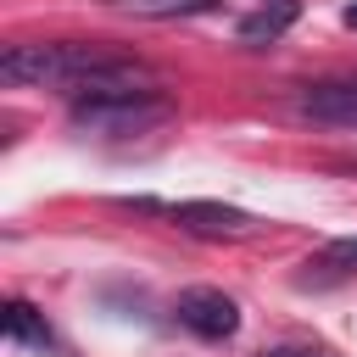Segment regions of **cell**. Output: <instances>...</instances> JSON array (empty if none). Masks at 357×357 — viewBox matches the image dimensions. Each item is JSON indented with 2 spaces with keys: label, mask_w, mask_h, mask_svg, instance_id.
Listing matches in <instances>:
<instances>
[{
  "label": "cell",
  "mask_w": 357,
  "mask_h": 357,
  "mask_svg": "<svg viewBox=\"0 0 357 357\" xmlns=\"http://www.w3.org/2000/svg\"><path fill=\"white\" fill-rule=\"evenodd\" d=\"M106 56L112 50H100V45H11L0 56V78L17 84V89L22 84H45V89L73 95Z\"/></svg>",
  "instance_id": "cell-1"
},
{
  "label": "cell",
  "mask_w": 357,
  "mask_h": 357,
  "mask_svg": "<svg viewBox=\"0 0 357 357\" xmlns=\"http://www.w3.org/2000/svg\"><path fill=\"white\" fill-rule=\"evenodd\" d=\"M173 117V100L156 95H112V100H73V128L84 134H145Z\"/></svg>",
  "instance_id": "cell-2"
},
{
  "label": "cell",
  "mask_w": 357,
  "mask_h": 357,
  "mask_svg": "<svg viewBox=\"0 0 357 357\" xmlns=\"http://www.w3.org/2000/svg\"><path fill=\"white\" fill-rule=\"evenodd\" d=\"M284 112L296 123H318V128H357V78L301 84L284 95Z\"/></svg>",
  "instance_id": "cell-3"
},
{
  "label": "cell",
  "mask_w": 357,
  "mask_h": 357,
  "mask_svg": "<svg viewBox=\"0 0 357 357\" xmlns=\"http://www.w3.org/2000/svg\"><path fill=\"white\" fill-rule=\"evenodd\" d=\"M173 312H178V324H184L190 335H201V340H229V335L240 329V307H234L223 290H212V284L184 290V296L173 301Z\"/></svg>",
  "instance_id": "cell-4"
},
{
  "label": "cell",
  "mask_w": 357,
  "mask_h": 357,
  "mask_svg": "<svg viewBox=\"0 0 357 357\" xmlns=\"http://www.w3.org/2000/svg\"><path fill=\"white\" fill-rule=\"evenodd\" d=\"M178 229H190V234H206V240H234V234H251V212H240V206H223V201H173V206H162Z\"/></svg>",
  "instance_id": "cell-5"
},
{
  "label": "cell",
  "mask_w": 357,
  "mask_h": 357,
  "mask_svg": "<svg viewBox=\"0 0 357 357\" xmlns=\"http://www.w3.org/2000/svg\"><path fill=\"white\" fill-rule=\"evenodd\" d=\"M346 279H357V234H340V240L318 245L301 262L296 290H329V284H346Z\"/></svg>",
  "instance_id": "cell-6"
},
{
  "label": "cell",
  "mask_w": 357,
  "mask_h": 357,
  "mask_svg": "<svg viewBox=\"0 0 357 357\" xmlns=\"http://www.w3.org/2000/svg\"><path fill=\"white\" fill-rule=\"evenodd\" d=\"M290 22H296V6H290V0H273V6H262V11H251V17L240 22V39H245V45H262V39L273 45Z\"/></svg>",
  "instance_id": "cell-7"
},
{
  "label": "cell",
  "mask_w": 357,
  "mask_h": 357,
  "mask_svg": "<svg viewBox=\"0 0 357 357\" xmlns=\"http://www.w3.org/2000/svg\"><path fill=\"white\" fill-rule=\"evenodd\" d=\"M6 340H17V346H50V329H45V318L28 301H6Z\"/></svg>",
  "instance_id": "cell-8"
},
{
  "label": "cell",
  "mask_w": 357,
  "mask_h": 357,
  "mask_svg": "<svg viewBox=\"0 0 357 357\" xmlns=\"http://www.w3.org/2000/svg\"><path fill=\"white\" fill-rule=\"evenodd\" d=\"M112 6L128 17H201V11H218L223 0H112Z\"/></svg>",
  "instance_id": "cell-9"
},
{
  "label": "cell",
  "mask_w": 357,
  "mask_h": 357,
  "mask_svg": "<svg viewBox=\"0 0 357 357\" xmlns=\"http://www.w3.org/2000/svg\"><path fill=\"white\" fill-rule=\"evenodd\" d=\"M262 357H335V351L318 346V340H284V346H273V351H262Z\"/></svg>",
  "instance_id": "cell-10"
},
{
  "label": "cell",
  "mask_w": 357,
  "mask_h": 357,
  "mask_svg": "<svg viewBox=\"0 0 357 357\" xmlns=\"http://www.w3.org/2000/svg\"><path fill=\"white\" fill-rule=\"evenodd\" d=\"M340 22H346V28H357V0H351V6L340 11Z\"/></svg>",
  "instance_id": "cell-11"
}]
</instances>
